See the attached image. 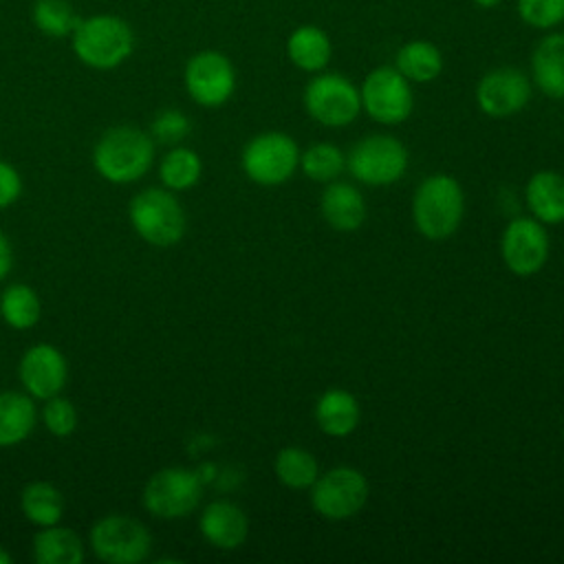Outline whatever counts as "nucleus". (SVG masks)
<instances>
[{
	"label": "nucleus",
	"instance_id": "473e14b6",
	"mask_svg": "<svg viewBox=\"0 0 564 564\" xmlns=\"http://www.w3.org/2000/svg\"><path fill=\"white\" fill-rule=\"evenodd\" d=\"M189 130H192V123L187 115L176 108L161 110L150 123V137L154 139V143L172 145V148L178 145L189 134Z\"/></svg>",
	"mask_w": 564,
	"mask_h": 564
},
{
	"label": "nucleus",
	"instance_id": "f8f14e48",
	"mask_svg": "<svg viewBox=\"0 0 564 564\" xmlns=\"http://www.w3.org/2000/svg\"><path fill=\"white\" fill-rule=\"evenodd\" d=\"M313 509L328 520H346L368 500V480L355 467H335L311 485Z\"/></svg>",
	"mask_w": 564,
	"mask_h": 564
},
{
	"label": "nucleus",
	"instance_id": "c85d7f7f",
	"mask_svg": "<svg viewBox=\"0 0 564 564\" xmlns=\"http://www.w3.org/2000/svg\"><path fill=\"white\" fill-rule=\"evenodd\" d=\"M31 20L40 33L48 37H66L75 31L82 18H77L68 0H35Z\"/></svg>",
	"mask_w": 564,
	"mask_h": 564
},
{
	"label": "nucleus",
	"instance_id": "bb28decb",
	"mask_svg": "<svg viewBox=\"0 0 564 564\" xmlns=\"http://www.w3.org/2000/svg\"><path fill=\"white\" fill-rule=\"evenodd\" d=\"M200 174H203L200 156L185 145H174L170 152L163 154L159 163V178L163 187L170 192H185L194 187Z\"/></svg>",
	"mask_w": 564,
	"mask_h": 564
},
{
	"label": "nucleus",
	"instance_id": "aec40b11",
	"mask_svg": "<svg viewBox=\"0 0 564 564\" xmlns=\"http://www.w3.org/2000/svg\"><path fill=\"white\" fill-rule=\"evenodd\" d=\"M286 55L291 64L304 73H319L333 55L328 33L317 24H300L286 37Z\"/></svg>",
	"mask_w": 564,
	"mask_h": 564
},
{
	"label": "nucleus",
	"instance_id": "dca6fc26",
	"mask_svg": "<svg viewBox=\"0 0 564 564\" xmlns=\"http://www.w3.org/2000/svg\"><path fill=\"white\" fill-rule=\"evenodd\" d=\"M198 529L212 546L234 551L247 540L249 520L238 505L229 500H214L203 509Z\"/></svg>",
	"mask_w": 564,
	"mask_h": 564
},
{
	"label": "nucleus",
	"instance_id": "ddd939ff",
	"mask_svg": "<svg viewBox=\"0 0 564 564\" xmlns=\"http://www.w3.org/2000/svg\"><path fill=\"white\" fill-rule=\"evenodd\" d=\"M531 99V79L513 66H500L485 73L476 84L478 108L496 119L520 112Z\"/></svg>",
	"mask_w": 564,
	"mask_h": 564
},
{
	"label": "nucleus",
	"instance_id": "6ab92c4d",
	"mask_svg": "<svg viewBox=\"0 0 564 564\" xmlns=\"http://www.w3.org/2000/svg\"><path fill=\"white\" fill-rule=\"evenodd\" d=\"M31 555L37 564H82L86 549L70 527H62L57 522L40 527L31 542Z\"/></svg>",
	"mask_w": 564,
	"mask_h": 564
},
{
	"label": "nucleus",
	"instance_id": "4468645a",
	"mask_svg": "<svg viewBox=\"0 0 564 564\" xmlns=\"http://www.w3.org/2000/svg\"><path fill=\"white\" fill-rule=\"evenodd\" d=\"M18 379L26 394L46 401L59 394L68 381L66 357L53 344H33L18 361Z\"/></svg>",
	"mask_w": 564,
	"mask_h": 564
},
{
	"label": "nucleus",
	"instance_id": "39448f33",
	"mask_svg": "<svg viewBox=\"0 0 564 564\" xmlns=\"http://www.w3.org/2000/svg\"><path fill=\"white\" fill-rule=\"evenodd\" d=\"M88 544L95 557L106 564H139L152 551V535L141 520L108 513L90 527Z\"/></svg>",
	"mask_w": 564,
	"mask_h": 564
},
{
	"label": "nucleus",
	"instance_id": "412c9836",
	"mask_svg": "<svg viewBox=\"0 0 564 564\" xmlns=\"http://www.w3.org/2000/svg\"><path fill=\"white\" fill-rule=\"evenodd\" d=\"M37 412L33 397L18 390L0 392V449L26 441L35 427Z\"/></svg>",
	"mask_w": 564,
	"mask_h": 564
},
{
	"label": "nucleus",
	"instance_id": "f03ea898",
	"mask_svg": "<svg viewBox=\"0 0 564 564\" xmlns=\"http://www.w3.org/2000/svg\"><path fill=\"white\" fill-rule=\"evenodd\" d=\"M73 53L77 59L95 70H112L121 66L134 51L132 26L112 13H97L82 18L70 33Z\"/></svg>",
	"mask_w": 564,
	"mask_h": 564
},
{
	"label": "nucleus",
	"instance_id": "1a4fd4ad",
	"mask_svg": "<svg viewBox=\"0 0 564 564\" xmlns=\"http://www.w3.org/2000/svg\"><path fill=\"white\" fill-rule=\"evenodd\" d=\"M300 163L297 143L284 132H262L242 150V172L258 185H280Z\"/></svg>",
	"mask_w": 564,
	"mask_h": 564
},
{
	"label": "nucleus",
	"instance_id": "a878e982",
	"mask_svg": "<svg viewBox=\"0 0 564 564\" xmlns=\"http://www.w3.org/2000/svg\"><path fill=\"white\" fill-rule=\"evenodd\" d=\"M42 315V302L33 286L24 282L9 284L0 295V319L15 328V330H29L40 322Z\"/></svg>",
	"mask_w": 564,
	"mask_h": 564
},
{
	"label": "nucleus",
	"instance_id": "c9c22d12",
	"mask_svg": "<svg viewBox=\"0 0 564 564\" xmlns=\"http://www.w3.org/2000/svg\"><path fill=\"white\" fill-rule=\"evenodd\" d=\"M476 7H480V9H494V7H498L502 0H471Z\"/></svg>",
	"mask_w": 564,
	"mask_h": 564
},
{
	"label": "nucleus",
	"instance_id": "20e7f679",
	"mask_svg": "<svg viewBox=\"0 0 564 564\" xmlns=\"http://www.w3.org/2000/svg\"><path fill=\"white\" fill-rule=\"evenodd\" d=\"M128 218L134 234L152 247H172L185 236V212L165 187H145L132 196Z\"/></svg>",
	"mask_w": 564,
	"mask_h": 564
},
{
	"label": "nucleus",
	"instance_id": "4be33fe9",
	"mask_svg": "<svg viewBox=\"0 0 564 564\" xmlns=\"http://www.w3.org/2000/svg\"><path fill=\"white\" fill-rule=\"evenodd\" d=\"M527 205L540 223L557 225L564 220V176L551 170L535 172L527 183Z\"/></svg>",
	"mask_w": 564,
	"mask_h": 564
},
{
	"label": "nucleus",
	"instance_id": "7c9ffc66",
	"mask_svg": "<svg viewBox=\"0 0 564 564\" xmlns=\"http://www.w3.org/2000/svg\"><path fill=\"white\" fill-rule=\"evenodd\" d=\"M520 20L540 31H553L564 22V0H516Z\"/></svg>",
	"mask_w": 564,
	"mask_h": 564
},
{
	"label": "nucleus",
	"instance_id": "a211bd4d",
	"mask_svg": "<svg viewBox=\"0 0 564 564\" xmlns=\"http://www.w3.org/2000/svg\"><path fill=\"white\" fill-rule=\"evenodd\" d=\"M324 220L337 231H355L366 220V200L357 187L344 181H330L319 198Z\"/></svg>",
	"mask_w": 564,
	"mask_h": 564
},
{
	"label": "nucleus",
	"instance_id": "f704fd0d",
	"mask_svg": "<svg viewBox=\"0 0 564 564\" xmlns=\"http://www.w3.org/2000/svg\"><path fill=\"white\" fill-rule=\"evenodd\" d=\"M11 267H13V247L7 234L0 229V282L9 275Z\"/></svg>",
	"mask_w": 564,
	"mask_h": 564
},
{
	"label": "nucleus",
	"instance_id": "2eb2a0df",
	"mask_svg": "<svg viewBox=\"0 0 564 564\" xmlns=\"http://www.w3.org/2000/svg\"><path fill=\"white\" fill-rule=\"evenodd\" d=\"M500 253L509 271L533 275L549 258V234L538 218H513L502 234Z\"/></svg>",
	"mask_w": 564,
	"mask_h": 564
},
{
	"label": "nucleus",
	"instance_id": "f3484780",
	"mask_svg": "<svg viewBox=\"0 0 564 564\" xmlns=\"http://www.w3.org/2000/svg\"><path fill=\"white\" fill-rule=\"evenodd\" d=\"M533 84L553 99H564V33H546L531 53Z\"/></svg>",
	"mask_w": 564,
	"mask_h": 564
},
{
	"label": "nucleus",
	"instance_id": "5701e85b",
	"mask_svg": "<svg viewBox=\"0 0 564 564\" xmlns=\"http://www.w3.org/2000/svg\"><path fill=\"white\" fill-rule=\"evenodd\" d=\"M357 399L341 388L326 390L315 403V421L328 436H348L359 423Z\"/></svg>",
	"mask_w": 564,
	"mask_h": 564
},
{
	"label": "nucleus",
	"instance_id": "7ed1b4c3",
	"mask_svg": "<svg viewBox=\"0 0 564 564\" xmlns=\"http://www.w3.org/2000/svg\"><path fill=\"white\" fill-rule=\"evenodd\" d=\"M465 212V194L460 183L449 174L427 176L412 200V218L416 229L430 240L452 236Z\"/></svg>",
	"mask_w": 564,
	"mask_h": 564
},
{
	"label": "nucleus",
	"instance_id": "423d86ee",
	"mask_svg": "<svg viewBox=\"0 0 564 564\" xmlns=\"http://www.w3.org/2000/svg\"><path fill=\"white\" fill-rule=\"evenodd\" d=\"M203 496V485L196 471L185 467H163L154 471L141 491L143 509L161 520L189 516Z\"/></svg>",
	"mask_w": 564,
	"mask_h": 564
},
{
	"label": "nucleus",
	"instance_id": "9d476101",
	"mask_svg": "<svg viewBox=\"0 0 564 564\" xmlns=\"http://www.w3.org/2000/svg\"><path fill=\"white\" fill-rule=\"evenodd\" d=\"M346 165L366 185H392L405 174L408 150L390 134H370L355 143Z\"/></svg>",
	"mask_w": 564,
	"mask_h": 564
},
{
	"label": "nucleus",
	"instance_id": "9b49d317",
	"mask_svg": "<svg viewBox=\"0 0 564 564\" xmlns=\"http://www.w3.org/2000/svg\"><path fill=\"white\" fill-rule=\"evenodd\" d=\"M183 82L194 104L218 108L227 104L236 90V68L225 53L205 48L187 59Z\"/></svg>",
	"mask_w": 564,
	"mask_h": 564
},
{
	"label": "nucleus",
	"instance_id": "c756f323",
	"mask_svg": "<svg viewBox=\"0 0 564 564\" xmlns=\"http://www.w3.org/2000/svg\"><path fill=\"white\" fill-rule=\"evenodd\" d=\"M300 165L308 178L330 183L344 172L346 156L333 143H315L304 154H300Z\"/></svg>",
	"mask_w": 564,
	"mask_h": 564
},
{
	"label": "nucleus",
	"instance_id": "cd10ccee",
	"mask_svg": "<svg viewBox=\"0 0 564 564\" xmlns=\"http://www.w3.org/2000/svg\"><path fill=\"white\" fill-rule=\"evenodd\" d=\"M275 476L289 489H308L317 480V460L302 447H284L273 463Z\"/></svg>",
	"mask_w": 564,
	"mask_h": 564
},
{
	"label": "nucleus",
	"instance_id": "f257e3e1",
	"mask_svg": "<svg viewBox=\"0 0 564 564\" xmlns=\"http://www.w3.org/2000/svg\"><path fill=\"white\" fill-rule=\"evenodd\" d=\"M154 139L150 132L119 123L108 128L93 148V165L97 174L115 185H128L145 176L154 163Z\"/></svg>",
	"mask_w": 564,
	"mask_h": 564
},
{
	"label": "nucleus",
	"instance_id": "b1692460",
	"mask_svg": "<svg viewBox=\"0 0 564 564\" xmlns=\"http://www.w3.org/2000/svg\"><path fill=\"white\" fill-rule=\"evenodd\" d=\"M394 68L410 84H427L443 73V53L430 40H410L397 51Z\"/></svg>",
	"mask_w": 564,
	"mask_h": 564
},
{
	"label": "nucleus",
	"instance_id": "6e6552de",
	"mask_svg": "<svg viewBox=\"0 0 564 564\" xmlns=\"http://www.w3.org/2000/svg\"><path fill=\"white\" fill-rule=\"evenodd\" d=\"M361 108L379 123H403L414 110V95L410 82L394 66L372 68L361 88Z\"/></svg>",
	"mask_w": 564,
	"mask_h": 564
},
{
	"label": "nucleus",
	"instance_id": "393cba45",
	"mask_svg": "<svg viewBox=\"0 0 564 564\" xmlns=\"http://www.w3.org/2000/svg\"><path fill=\"white\" fill-rule=\"evenodd\" d=\"M20 511L35 527L57 524L64 516V496L53 482L31 480L20 491Z\"/></svg>",
	"mask_w": 564,
	"mask_h": 564
},
{
	"label": "nucleus",
	"instance_id": "0eeeda50",
	"mask_svg": "<svg viewBox=\"0 0 564 564\" xmlns=\"http://www.w3.org/2000/svg\"><path fill=\"white\" fill-rule=\"evenodd\" d=\"M311 119L326 128H341L352 123L361 112L359 88L339 73H317L302 95Z\"/></svg>",
	"mask_w": 564,
	"mask_h": 564
},
{
	"label": "nucleus",
	"instance_id": "2f4dec72",
	"mask_svg": "<svg viewBox=\"0 0 564 564\" xmlns=\"http://www.w3.org/2000/svg\"><path fill=\"white\" fill-rule=\"evenodd\" d=\"M77 421H79V416H77V410L70 399L55 394L44 401L42 423L48 434H53L57 438L70 436L77 430Z\"/></svg>",
	"mask_w": 564,
	"mask_h": 564
},
{
	"label": "nucleus",
	"instance_id": "e433bc0d",
	"mask_svg": "<svg viewBox=\"0 0 564 564\" xmlns=\"http://www.w3.org/2000/svg\"><path fill=\"white\" fill-rule=\"evenodd\" d=\"M0 564H11V555L4 546H0Z\"/></svg>",
	"mask_w": 564,
	"mask_h": 564
},
{
	"label": "nucleus",
	"instance_id": "72a5a7b5",
	"mask_svg": "<svg viewBox=\"0 0 564 564\" xmlns=\"http://www.w3.org/2000/svg\"><path fill=\"white\" fill-rule=\"evenodd\" d=\"M22 194L20 172L4 159H0V209L11 207Z\"/></svg>",
	"mask_w": 564,
	"mask_h": 564
}]
</instances>
